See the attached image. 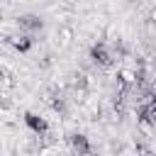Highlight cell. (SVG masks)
Segmentation results:
<instances>
[{
	"label": "cell",
	"mask_w": 156,
	"mask_h": 156,
	"mask_svg": "<svg viewBox=\"0 0 156 156\" xmlns=\"http://www.w3.org/2000/svg\"><path fill=\"white\" fill-rule=\"evenodd\" d=\"M93 58L98 61V63H110V54H107V49L100 44V46H93Z\"/></svg>",
	"instance_id": "1"
},
{
	"label": "cell",
	"mask_w": 156,
	"mask_h": 156,
	"mask_svg": "<svg viewBox=\"0 0 156 156\" xmlns=\"http://www.w3.org/2000/svg\"><path fill=\"white\" fill-rule=\"evenodd\" d=\"M27 124L34 129V132H44L46 129V124H44V119H37L34 115H27Z\"/></svg>",
	"instance_id": "2"
},
{
	"label": "cell",
	"mask_w": 156,
	"mask_h": 156,
	"mask_svg": "<svg viewBox=\"0 0 156 156\" xmlns=\"http://www.w3.org/2000/svg\"><path fill=\"white\" fill-rule=\"evenodd\" d=\"M71 141H73V149H78L80 154H85V151H88V141H85V136H80V134H76V136H73Z\"/></svg>",
	"instance_id": "3"
},
{
	"label": "cell",
	"mask_w": 156,
	"mask_h": 156,
	"mask_svg": "<svg viewBox=\"0 0 156 156\" xmlns=\"http://www.w3.org/2000/svg\"><path fill=\"white\" fill-rule=\"evenodd\" d=\"M22 27H41V22H39L37 17L27 15V17H22Z\"/></svg>",
	"instance_id": "4"
}]
</instances>
